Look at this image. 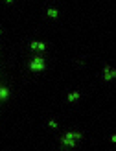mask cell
<instances>
[{
    "mask_svg": "<svg viewBox=\"0 0 116 151\" xmlns=\"http://www.w3.org/2000/svg\"><path fill=\"white\" fill-rule=\"evenodd\" d=\"M7 98H9V88L0 87V101H6Z\"/></svg>",
    "mask_w": 116,
    "mask_h": 151,
    "instance_id": "6",
    "label": "cell"
},
{
    "mask_svg": "<svg viewBox=\"0 0 116 151\" xmlns=\"http://www.w3.org/2000/svg\"><path fill=\"white\" fill-rule=\"evenodd\" d=\"M30 50H37V41H32V42H30Z\"/></svg>",
    "mask_w": 116,
    "mask_h": 151,
    "instance_id": "10",
    "label": "cell"
},
{
    "mask_svg": "<svg viewBox=\"0 0 116 151\" xmlns=\"http://www.w3.org/2000/svg\"><path fill=\"white\" fill-rule=\"evenodd\" d=\"M79 90H74V92H70V94H68V103H76L77 100H79Z\"/></svg>",
    "mask_w": 116,
    "mask_h": 151,
    "instance_id": "5",
    "label": "cell"
},
{
    "mask_svg": "<svg viewBox=\"0 0 116 151\" xmlns=\"http://www.w3.org/2000/svg\"><path fill=\"white\" fill-rule=\"evenodd\" d=\"M0 33H2V28H0Z\"/></svg>",
    "mask_w": 116,
    "mask_h": 151,
    "instance_id": "12",
    "label": "cell"
},
{
    "mask_svg": "<svg viewBox=\"0 0 116 151\" xmlns=\"http://www.w3.org/2000/svg\"><path fill=\"white\" fill-rule=\"evenodd\" d=\"M4 2H6V4H13V0H4Z\"/></svg>",
    "mask_w": 116,
    "mask_h": 151,
    "instance_id": "11",
    "label": "cell"
},
{
    "mask_svg": "<svg viewBox=\"0 0 116 151\" xmlns=\"http://www.w3.org/2000/svg\"><path fill=\"white\" fill-rule=\"evenodd\" d=\"M37 50H41V52H46V42H41V41H37Z\"/></svg>",
    "mask_w": 116,
    "mask_h": 151,
    "instance_id": "8",
    "label": "cell"
},
{
    "mask_svg": "<svg viewBox=\"0 0 116 151\" xmlns=\"http://www.w3.org/2000/svg\"><path fill=\"white\" fill-rule=\"evenodd\" d=\"M46 17L57 19V17H59V9H57V7H50V9H46Z\"/></svg>",
    "mask_w": 116,
    "mask_h": 151,
    "instance_id": "4",
    "label": "cell"
},
{
    "mask_svg": "<svg viewBox=\"0 0 116 151\" xmlns=\"http://www.w3.org/2000/svg\"><path fill=\"white\" fill-rule=\"evenodd\" d=\"M30 70H32V72H43V70H46L44 59H43L41 55L32 57V61H30Z\"/></svg>",
    "mask_w": 116,
    "mask_h": 151,
    "instance_id": "1",
    "label": "cell"
},
{
    "mask_svg": "<svg viewBox=\"0 0 116 151\" xmlns=\"http://www.w3.org/2000/svg\"><path fill=\"white\" fill-rule=\"evenodd\" d=\"M48 125L52 127V129H57V122H55V120H50V122H48Z\"/></svg>",
    "mask_w": 116,
    "mask_h": 151,
    "instance_id": "9",
    "label": "cell"
},
{
    "mask_svg": "<svg viewBox=\"0 0 116 151\" xmlns=\"http://www.w3.org/2000/svg\"><path fill=\"white\" fill-rule=\"evenodd\" d=\"M116 78V70L112 68V66H105L103 68V81H111Z\"/></svg>",
    "mask_w": 116,
    "mask_h": 151,
    "instance_id": "2",
    "label": "cell"
},
{
    "mask_svg": "<svg viewBox=\"0 0 116 151\" xmlns=\"http://www.w3.org/2000/svg\"><path fill=\"white\" fill-rule=\"evenodd\" d=\"M61 144H63L65 147H76V140L70 138V137H66V134H63V137H61Z\"/></svg>",
    "mask_w": 116,
    "mask_h": 151,
    "instance_id": "3",
    "label": "cell"
},
{
    "mask_svg": "<svg viewBox=\"0 0 116 151\" xmlns=\"http://www.w3.org/2000/svg\"><path fill=\"white\" fill-rule=\"evenodd\" d=\"M65 134H66V137H70V138H74V140H79V138L83 137V134L77 133V131H68V133H65Z\"/></svg>",
    "mask_w": 116,
    "mask_h": 151,
    "instance_id": "7",
    "label": "cell"
}]
</instances>
